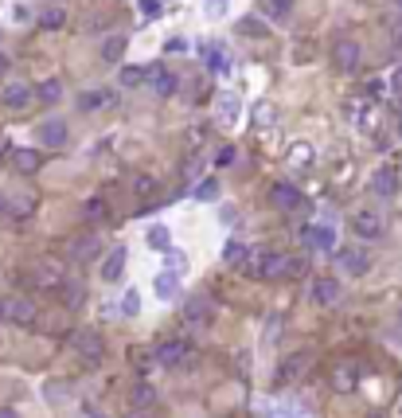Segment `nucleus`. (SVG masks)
Segmentation results:
<instances>
[{
  "instance_id": "nucleus-1",
  "label": "nucleus",
  "mask_w": 402,
  "mask_h": 418,
  "mask_svg": "<svg viewBox=\"0 0 402 418\" xmlns=\"http://www.w3.org/2000/svg\"><path fill=\"white\" fill-rule=\"evenodd\" d=\"M359 59H363V47H359V39H351V36H340L336 44H332V66H336L340 74H351V71H359Z\"/></svg>"
},
{
  "instance_id": "nucleus-2",
  "label": "nucleus",
  "mask_w": 402,
  "mask_h": 418,
  "mask_svg": "<svg viewBox=\"0 0 402 418\" xmlns=\"http://www.w3.org/2000/svg\"><path fill=\"white\" fill-rule=\"evenodd\" d=\"M71 348H79V356H82V359H90V364L106 356V340L98 337L94 329H79V332L71 337Z\"/></svg>"
},
{
  "instance_id": "nucleus-3",
  "label": "nucleus",
  "mask_w": 402,
  "mask_h": 418,
  "mask_svg": "<svg viewBox=\"0 0 402 418\" xmlns=\"http://www.w3.org/2000/svg\"><path fill=\"white\" fill-rule=\"evenodd\" d=\"M31 98H36V90L28 86V82H4V90H0V106L4 110H28Z\"/></svg>"
},
{
  "instance_id": "nucleus-4",
  "label": "nucleus",
  "mask_w": 402,
  "mask_h": 418,
  "mask_svg": "<svg viewBox=\"0 0 402 418\" xmlns=\"http://www.w3.org/2000/svg\"><path fill=\"white\" fill-rule=\"evenodd\" d=\"M153 356H156V364H161V367H180V364H188L191 344H188V340H180V337H176V340H164V344L156 348Z\"/></svg>"
},
{
  "instance_id": "nucleus-5",
  "label": "nucleus",
  "mask_w": 402,
  "mask_h": 418,
  "mask_svg": "<svg viewBox=\"0 0 402 418\" xmlns=\"http://www.w3.org/2000/svg\"><path fill=\"white\" fill-rule=\"evenodd\" d=\"M66 141H71V129H66L63 118H47L44 125H39V145L44 149H63Z\"/></svg>"
},
{
  "instance_id": "nucleus-6",
  "label": "nucleus",
  "mask_w": 402,
  "mask_h": 418,
  "mask_svg": "<svg viewBox=\"0 0 402 418\" xmlns=\"http://www.w3.org/2000/svg\"><path fill=\"white\" fill-rule=\"evenodd\" d=\"M66 254H71L74 262H94V258L102 254V242H98V235H74L66 242Z\"/></svg>"
},
{
  "instance_id": "nucleus-7",
  "label": "nucleus",
  "mask_w": 402,
  "mask_h": 418,
  "mask_svg": "<svg viewBox=\"0 0 402 418\" xmlns=\"http://www.w3.org/2000/svg\"><path fill=\"white\" fill-rule=\"evenodd\" d=\"M211 317H215V305L207 297H188V305H184V321L188 324H196V329H207L211 324Z\"/></svg>"
},
{
  "instance_id": "nucleus-8",
  "label": "nucleus",
  "mask_w": 402,
  "mask_h": 418,
  "mask_svg": "<svg viewBox=\"0 0 402 418\" xmlns=\"http://www.w3.org/2000/svg\"><path fill=\"white\" fill-rule=\"evenodd\" d=\"M340 266H344L348 278H363L371 270V258H367L363 247H348V250H340Z\"/></svg>"
},
{
  "instance_id": "nucleus-9",
  "label": "nucleus",
  "mask_w": 402,
  "mask_h": 418,
  "mask_svg": "<svg viewBox=\"0 0 402 418\" xmlns=\"http://www.w3.org/2000/svg\"><path fill=\"white\" fill-rule=\"evenodd\" d=\"M156 399H161V395H156V387L149 379H137L129 387V407H133V411H153Z\"/></svg>"
},
{
  "instance_id": "nucleus-10",
  "label": "nucleus",
  "mask_w": 402,
  "mask_h": 418,
  "mask_svg": "<svg viewBox=\"0 0 402 418\" xmlns=\"http://www.w3.org/2000/svg\"><path fill=\"white\" fill-rule=\"evenodd\" d=\"M351 231H356L359 239H379V235H383V219H379L375 212H367V207H363V212L351 215Z\"/></svg>"
},
{
  "instance_id": "nucleus-11",
  "label": "nucleus",
  "mask_w": 402,
  "mask_h": 418,
  "mask_svg": "<svg viewBox=\"0 0 402 418\" xmlns=\"http://www.w3.org/2000/svg\"><path fill=\"white\" fill-rule=\"evenodd\" d=\"M305 242L316 250V254H332V250H336V231H332L328 223H321V227H308V231H305Z\"/></svg>"
},
{
  "instance_id": "nucleus-12",
  "label": "nucleus",
  "mask_w": 402,
  "mask_h": 418,
  "mask_svg": "<svg viewBox=\"0 0 402 418\" xmlns=\"http://www.w3.org/2000/svg\"><path fill=\"white\" fill-rule=\"evenodd\" d=\"M308 364H313V356H308V352H293V356H286V359H281L278 375H281V379H286V383H297L301 375L308 372Z\"/></svg>"
},
{
  "instance_id": "nucleus-13",
  "label": "nucleus",
  "mask_w": 402,
  "mask_h": 418,
  "mask_svg": "<svg viewBox=\"0 0 402 418\" xmlns=\"http://www.w3.org/2000/svg\"><path fill=\"white\" fill-rule=\"evenodd\" d=\"M36 305H31L28 297H8V321H16V324H24V329H31L36 324Z\"/></svg>"
},
{
  "instance_id": "nucleus-14",
  "label": "nucleus",
  "mask_w": 402,
  "mask_h": 418,
  "mask_svg": "<svg viewBox=\"0 0 402 418\" xmlns=\"http://www.w3.org/2000/svg\"><path fill=\"white\" fill-rule=\"evenodd\" d=\"M270 204H273V207H281V212H293V207H301V191L293 188V184L278 180V184L270 188Z\"/></svg>"
},
{
  "instance_id": "nucleus-15",
  "label": "nucleus",
  "mask_w": 402,
  "mask_h": 418,
  "mask_svg": "<svg viewBox=\"0 0 402 418\" xmlns=\"http://www.w3.org/2000/svg\"><path fill=\"white\" fill-rule=\"evenodd\" d=\"M289 254H278V250H266L262 254V278H289Z\"/></svg>"
},
{
  "instance_id": "nucleus-16",
  "label": "nucleus",
  "mask_w": 402,
  "mask_h": 418,
  "mask_svg": "<svg viewBox=\"0 0 402 418\" xmlns=\"http://www.w3.org/2000/svg\"><path fill=\"white\" fill-rule=\"evenodd\" d=\"M308 294H313L316 305H336V301H340V282L336 278H316Z\"/></svg>"
},
{
  "instance_id": "nucleus-17",
  "label": "nucleus",
  "mask_w": 402,
  "mask_h": 418,
  "mask_svg": "<svg viewBox=\"0 0 402 418\" xmlns=\"http://www.w3.org/2000/svg\"><path fill=\"white\" fill-rule=\"evenodd\" d=\"M125 258H129V250H125V247H114L110 254L102 258V282H117V278H121Z\"/></svg>"
},
{
  "instance_id": "nucleus-18",
  "label": "nucleus",
  "mask_w": 402,
  "mask_h": 418,
  "mask_svg": "<svg viewBox=\"0 0 402 418\" xmlns=\"http://www.w3.org/2000/svg\"><path fill=\"white\" fill-rule=\"evenodd\" d=\"M12 161H16V172H20V176H31V172L44 169V153H36V149H16Z\"/></svg>"
},
{
  "instance_id": "nucleus-19",
  "label": "nucleus",
  "mask_w": 402,
  "mask_h": 418,
  "mask_svg": "<svg viewBox=\"0 0 402 418\" xmlns=\"http://www.w3.org/2000/svg\"><path fill=\"white\" fill-rule=\"evenodd\" d=\"M371 191H375V196H383V199H391L398 191V172L395 169H379L371 176Z\"/></svg>"
},
{
  "instance_id": "nucleus-20",
  "label": "nucleus",
  "mask_w": 402,
  "mask_h": 418,
  "mask_svg": "<svg viewBox=\"0 0 402 418\" xmlns=\"http://www.w3.org/2000/svg\"><path fill=\"white\" fill-rule=\"evenodd\" d=\"M110 102H114V94H110V90H102V86H98V90H82V94H79V110H86V114L106 110Z\"/></svg>"
},
{
  "instance_id": "nucleus-21",
  "label": "nucleus",
  "mask_w": 402,
  "mask_h": 418,
  "mask_svg": "<svg viewBox=\"0 0 402 418\" xmlns=\"http://www.w3.org/2000/svg\"><path fill=\"white\" fill-rule=\"evenodd\" d=\"M149 82H153L156 98H172V94H176V74H172V71H164V66L149 71Z\"/></svg>"
},
{
  "instance_id": "nucleus-22",
  "label": "nucleus",
  "mask_w": 402,
  "mask_h": 418,
  "mask_svg": "<svg viewBox=\"0 0 402 418\" xmlns=\"http://www.w3.org/2000/svg\"><path fill=\"white\" fill-rule=\"evenodd\" d=\"M36 24H39L44 31H59V28L66 24V8H63V4H47L44 12L36 16Z\"/></svg>"
},
{
  "instance_id": "nucleus-23",
  "label": "nucleus",
  "mask_w": 402,
  "mask_h": 418,
  "mask_svg": "<svg viewBox=\"0 0 402 418\" xmlns=\"http://www.w3.org/2000/svg\"><path fill=\"white\" fill-rule=\"evenodd\" d=\"M36 286L59 289V286H63V270H59L55 262H39V266H36Z\"/></svg>"
},
{
  "instance_id": "nucleus-24",
  "label": "nucleus",
  "mask_w": 402,
  "mask_h": 418,
  "mask_svg": "<svg viewBox=\"0 0 402 418\" xmlns=\"http://www.w3.org/2000/svg\"><path fill=\"white\" fill-rule=\"evenodd\" d=\"M125 47H129V36H110V39H106V44H102V63H121L125 59Z\"/></svg>"
},
{
  "instance_id": "nucleus-25",
  "label": "nucleus",
  "mask_w": 402,
  "mask_h": 418,
  "mask_svg": "<svg viewBox=\"0 0 402 418\" xmlns=\"http://www.w3.org/2000/svg\"><path fill=\"white\" fill-rule=\"evenodd\" d=\"M153 289H156V297L161 301H172L176 294H180V274H156V282H153Z\"/></svg>"
},
{
  "instance_id": "nucleus-26",
  "label": "nucleus",
  "mask_w": 402,
  "mask_h": 418,
  "mask_svg": "<svg viewBox=\"0 0 402 418\" xmlns=\"http://www.w3.org/2000/svg\"><path fill=\"white\" fill-rule=\"evenodd\" d=\"M59 301H63L66 309H79L82 305V282L63 278V286H59Z\"/></svg>"
},
{
  "instance_id": "nucleus-27",
  "label": "nucleus",
  "mask_w": 402,
  "mask_h": 418,
  "mask_svg": "<svg viewBox=\"0 0 402 418\" xmlns=\"http://www.w3.org/2000/svg\"><path fill=\"white\" fill-rule=\"evenodd\" d=\"M278 125V106L273 102H258L254 106V129H273Z\"/></svg>"
},
{
  "instance_id": "nucleus-28",
  "label": "nucleus",
  "mask_w": 402,
  "mask_h": 418,
  "mask_svg": "<svg viewBox=\"0 0 402 418\" xmlns=\"http://www.w3.org/2000/svg\"><path fill=\"white\" fill-rule=\"evenodd\" d=\"M59 98H63V82L59 79H44L36 86V102H47V106H55Z\"/></svg>"
},
{
  "instance_id": "nucleus-29",
  "label": "nucleus",
  "mask_w": 402,
  "mask_h": 418,
  "mask_svg": "<svg viewBox=\"0 0 402 418\" xmlns=\"http://www.w3.org/2000/svg\"><path fill=\"white\" fill-rule=\"evenodd\" d=\"M258 12L270 16V20H286L293 12V0H258Z\"/></svg>"
},
{
  "instance_id": "nucleus-30",
  "label": "nucleus",
  "mask_w": 402,
  "mask_h": 418,
  "mask_svg": "<svg viewBox=\"0 0 402 418\" xmlns=\"http://www.w3.org/2000/svg\"><path fill=\"white\" fill-rule=\"evenodd\" d=\"M356 372H359L356 364H340L336 372H332V383H336V391H351V387H356Z\"/></svg>"
},
{
  "instance_id": "nucleus-31",
  "label": "nucleus",
  "mask_w": 402,
  "mask_h": 418,
  "mask_svg": "<svg viewBox=\"0 0 402 418\" xmlns=\"http://www.w3.org/2000/svg\"><path fill=\"white\" fill-rule=\"evenodd\" d=\"M238 31H242V36H250V39H266V36H270L262 16H246V20H238Z\"/></svg>"
},
{
  "instance_id": "nucleus-32",
  "label": "nucleus",
  "mask_w": 402,
  "mask_h": 418,
  "mask_svg": "<svg viewBox=\"0 0 402 418\" xmlns=\"http://www.w3.org/2000/svg\"><path fill=\"white\" fill-rule=\"evenodd\" d=\"M149 79V71L145 66H121V74H117V82H121L125 90H133V86H141V82Z\"/></svg>"
},
{
  "instance_id": "nucleus-33",
  "label": "nucleus",
  "mask_w": 402,
  "mask_h": 418,
  "mask_svg": "<svg viewBox=\"0 0 402 418\" xmlns=\"http://www.w3.org/2000/svg\"><path fill=\"white\" fill-rule=\"evenodd\" d=\"M82 212H86V219L90 223H106V219H110V204H106V199H86V207H82Z\"/></svg>"
},
{
  "instance_id": "nucleus-34",
  "label": "nucleus",
  "mask_w": 402,
  "mask_h": 418,
  "mask_svg": "<svg viewBox=\"0 0 402 418\" xmlns=\"http://www.w3.org/2000/svg\"><path fill=\"white\" fill-rule=\"evenodd\" d=\"M246 254H250L246 242L234 239V242H227V250H223V262H227V266H242V262H246Z\"/></svg>"
},
{
  "instance_id": "nucleus-35",
  "label": "nucleus",
  "mask_w": 402,
  "mask_h": 418,
  "mask_svg": "<svg viewBox=\"0 0 402 418\" xmlns=\"http://www.w3.org/2000/svg\"><path fill=\"white\" fill-rule=\"evenodd\" d=\"M207 66H211L215 74H227L231 71V55L219 51V47H211V51H207Z\"/></svg>"
},
{
  "instance_id": "nucleus-36",
  "label": "nucleus",
  "mask_w": 402,
  "mask_h": 418,
  "mask_svg": "<svg viewBox=\"0 0 402 418\" xmlns=\"http://www.w3.org/2000/svg\"><path fill=\"white\" fill-rule=\"evenodd\" d=\"M238 118V94H223V102H219V121H234Z\"/></svg>"
},
{
  "instance_id": "nucleus-37",
  "label": "nucleus",
  "mask_w": 402,
  "mask_h": 418,
  "mask_svg": "<svg viewBox=\"0 0 402 418\" xmlns=\"http://www.w3.org/2000/svg\"><path fill=\"white\" fill-rule=\"evenodd\" d=\"M149 247H156V250H172L169 227H153V231H149Z\"/></svg>"
},
{
  "instance_id": "nucleus-38",
  "label": "nucleus",
  "mask_w": 402,
  "mask_h": 418,
  "mask_svg": "<svg viewBox=\"0 0 402 418\" xmlns=\"http://www.w3.org/2000/svg\"><path fill=\"white\" fill-rule=\"evenodd\" d=\"M215 196H219V180H215V176L199 180V188H196V199H215Z\"/></svg>"
},
{
  "instance_id": "nucleus-39",
  "label": "nucleus",
  "mask_w": 402,
  "mask_h": 418,
  "mask_svg": "<svg viewBox=\"0 0 402 418\" xmlns=\"http://www.w3.org/2000/svg\"><path fill=\"white\" fill-rule=\"evenodd\" d=\"M129 188L137 191V196H153V191H156V180H153V176H133Z\"/></svg>"
},
{
  "instance_id": "nucleus-40",
  "label": "nucleus",
  "mask_w": 402,
  "mask_h": 418,
  "mask_svg": "<svg viewBox=\"0 0 402 418\" xmlns=\"http://www.w3.org/2000/svg\"><path fill=\"white\" fill-rule=\"evenodd\" d=\"M121 313H125V317H137V313H141V297H137V289H129V294L121 297Z\"/></svg>"
},
{
  "instance_id": "nucleus-41",
  "label": "nucleus",
  "mask_w": 402,
  "mask_h": 418,
  "mask_svg": "<svg viewBox=\"0 0 402 418\" xmlns=\"http://www.w3.org/2000/svg\"><path fill=\"white\" fill-rule=\"evenodd\" d=\"M234 156H238V149H234V145H219V153H215V164H219V169H231Z\"/></svg>"
},
{
  "instance_id": "nucleus-42",
  "label": "nucleus",
  "mask_w": 402,
  "mask_h": 418,
  "mask_svg": "<svg viewBox=\"0 0 402 418\" xmlns=\"http://www.w3.org/2000/svg\"><path fill=\"white\" fill-rule=\"evenodd\" d=\"M308 153H313V149H308V145H293V149H289V161H293V169H305V164H308Z\"/></svg>"
},
{
  "instance_id": "nucleus-43",
  "label": "nucleus",
  "mask_w": 402,
  "mask_h": 418,
  "mask_svg": "<svg viewBox=\"0 0 402 418\" xmlns=\"http://www.w3.org/2000/svg\"><path fill=\"white\" fill-rule=\"evenodd\" d=\"M184 266H188V258L180 250H169V274H184Z\"/></svg>"
},
{
  "instance_id": "nucleus-44",
  "label": "nucleus",
  "mask_w": 402,
  "mask_h": 418,
  "mask_svg": "<svg viewBox=\"0 0 402 418\" xmlns=\"http://www.w3.org/2000/svg\"><path fill=\"white\" fill-rule=\"evenodd\" d=\"M383 90H387V82H383V79H371V82H367V98H383Z\"/></svg>"
},
{
  "instance_id": "nucleus-45",
  "label": "nucleus",
  "mask_w": 402,
  "mask_h": 418,
  "mask_svg": "<svg viewBox=\"0 0 402 418\" xmlns=\"http://www.w3.org/2000/svg\"><path fill=\"white\" fill-rule=\"evenodd\" d=\"M227 12V0H207V16H223Z\"/></svg>"
},
{
  "instance_id": "nucleus-46",
  "label": "nucleus",
  "mask_w": 402,
  "mask_h": 418,
  "mask_svg": "<svg viewBox=\"0 0 402 418\" xmlns=\"http://www.w3.org/2000/svg\"><path fill=\"white\" fill-rule=\"evenodd\" d=\"M301 274H305V258H293L289 262V278H301Z\"/></svg>"
},
{
  "instance_id": "nucleus-47",
  "label": "nucleus",
  "mask_w": 402,
  "mask_h": 418,
  "mask_svg": "<svg viewBox=\"0 0 402 418\" xmlns=\"http://www.w3.org/2000/svg\"><path fill=\"white\" fill-rule=\"evenodd\" d=\"M141 4H145V16H156V12H161V4H156V0H141Z\"/></svg>"
},
{
  "instance_id": "nucleus-48",
  "label": "nucleus",
  "mask_w": 402,
  "mask_h": 418,
  "mask_svg": "<svg viewBox=\"0 0 402 418\" xmlns=\"http://www.w3.org/2000/svg\"><path fill=\"white\" fill-rule=\"evenodd\" d=\"M8 66H12V59H8L4 51H0V79H4V74H8Z\"/></svg>"
},
{
  "instance_id": "nucleus-49",
  "label": "nucleus",
  "mask_w": 402,
  "mask_h": 418,
  "mask_svg": "<svg viewBox=\"0 0 402 418\" xmlns=\"http://www.w3.org/2000/svg\"><path fill=\"white\" fill-rule=\"evenodd\" d=\"M391 86H395V90H402V66L395 71V79H391Z\"/></svg>"
},
{
  "instance_id": "nucleus-50",
  "label": "nucleus",
  "mask_w": 402,
  "mask_h": 418,
  "mask_svg": "<svg viewBox=\"0 0 402 418\" xmlns=\"http://www.w3.org/2000/svg\"><path fill=\"white\" fill-rule=\"evenodd\" d=\"M0 321H8V297L0 301Z\"/></svg>"
},
{
  "instance_id": "nucleus-51",
  "label": "nucleus",
  "mask_w": 402,
  "mask_h": 418,
  "mask_svg": "<svg viewBox=\"0 0 402 418\" xmlns=\"http://www.w3.org/2000/svg\"><path fill=\"white\" fill-rule=\"evenodd\" d=\"M395 47H398V51H402V24H398V28H395Z\"/></svg>"
},
{
  "instance_id": "nucleus-52",
  "label": "nucleus",
  "mask_w": 402,
  "mask_h": 418,
  "mask_svg": "<svg viewBox=\"0 0 402 418\" xmlns=\"http://www.w3.org/2000/svg\"><path fill=\"white\" fill-rule=\"evenodd\" d=\"M125 418H153V414H149V411H129Z\"/></svg>"
},
{
  "instance_id": "nucleus-53",
  "label": "nucleus",
  "mask_w": 402,
  "mask_h": 418,
  "mask_svg": "<svg viewBox=\"0 0 402 418\" xmlns=\"http://www.w3.org/2000/svg\"><path fill=\"white\" fill-rule=\"evenodd\" d=\"M4 212H8V196L0 191V215H4Z\"/></svg>"
},
{
  "instance_id": "nucleus-54",
  "label": "nucleus",
  "mask_w": 402,
  "mask_h": 418,
  "mask_svg": "<svg viewBox=\"0 0 402 418\" xmlns=\"http://www.w3.org/2000/svg\"><path fill=\"white\" fill-rule=\"evenodd\" d=\"M0 418H16V411H0Z\"/></svg>"
},
{
  "instance_id": "nucleus-55",
  "label": "nucleus",
  "mask_w": 402,
  "mask_h": 418,
  "mask_svg": "<svg viewBox=\"0 0 402 418\" xmlns=\"http://www.w3.org/2000/svg\"><path fill=\"white\" fill-rule=\"evenodd\" d=\"M398 137H402V106H398Z\"/></svg>"
},
{
  "instance_id": "nucleus-56",
  "label": "nucleus",
  "mask_w": 402,
  "mask_h": 418,
  "mask_svg": "<svg viewBox=\"0 0 402 418\" xmlns=\"http://www.w3.org/2000/svg\"><path fill=\"white\" fill-rule=\"evenodd\" d=\"M395 4H398V8H402V0H395Z\"/></svg>"
}]
</instances>
